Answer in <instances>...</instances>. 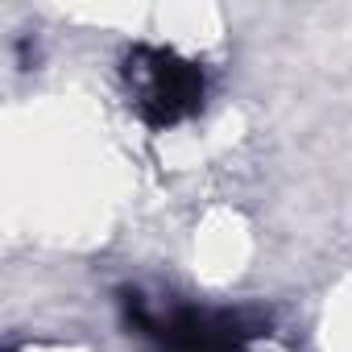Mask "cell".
<instances>
[{
  "mask_svg": "<svg viewBox=\"0 0 352 352\" xmlns=\"http://www.w3.org/2000/svg\"><path fill=\"white\" fill-rule=\"evenodd\" d=\"M124 83H129V104L149 129H166L195 116L208 91L199 63L162 46H137L124 63Z\"/></svg>",
  "mask_w": 352,
  "mask_h": 352,
  "instance_id": "6da1fadb",
  "label": "cell"
}]
</instances>
